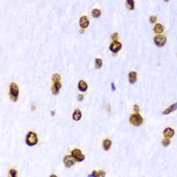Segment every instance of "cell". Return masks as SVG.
<instances>
[{
    "mask_svg": "<svg viewBox=\"0 0 177 177\" xmlns=\"http://www.w3.org/2000/svg\"><path fill=\"white\" fill-rule=\"evenodd\" d=\"M71 156L74 158L76 162H83L85 160V155L79 149H73L71 151Z\"/></svg>",
    "mask_w": 177,
    "mask_h": 177,
    "instance_id": "277c9868",
    "label": "cell"
},
{
    "mask_svg": "<svg viewBox=\"0 0 177 177\" xmlns=\"http://www.w3.org/2000/svg\"><path fill=\"white\" fill-rule=\"evenodd\" d=\"M130 122L135 126H140L144 124V118L140 113H133L130 116Z\"/></svg>",
    "mask_w": 177,
    "mask_h": 177,
    "instance_id": "3957f363",
    "label": "cell"
},
{
    "mask_svg": "<svg viewBox=\"0 0 177 177\" xmlns=\"http://www.w3.org/2000/svg\"><path fill=\"white\" fill-rule=\"evenodd\" d=\"M49 177H58V176H57V175H56V174H51Z\"/></svg>",
    "mask_w": 177,
    "mask_h": 177,
    "instance_id": "f1b7e54d",
    "label": "cell"
},
{
    "mask_svg": "<svg viewBox=\"0 0 177 177\" xmlns=\"http://www.w3.org/2000/svg\"><path fill=\"white\" fill-rule=\"evenodd\" d=\"M167 42V39L165 35H157L154 37V43H155V45L157 47H159V48H162V47L165 46V44H166Z\"/></svg>",
    "mask_w": 177,
    "mask_h": 177,
    "instance_id": "8992f818",
    "label": "cell"
},
{
    "mask_svg": "<svg viewBox=\"0 0 177 177\" xmlns=\"http://www.w3.org/2000/svg\"><path fill=\"white\" fill-rule=\"evenodd\" d=\"M174 134H175L174 130H173L172 128H170V126H167V128H165L164 132H163L164 138H166V139H170V140H171V138L174 136Z\"/></svg>",
    "mask_w": 177,
    "mask_h": 177,
    "instance_id": "30bf717a",
    "label": "cell"
},
{
    "mask_svg": "<svg viewBox=\"0 0 177 177\" xmlns=\"http://www.w3.org/2000/svg\"><path fill=\"white\" fill-rule=\"evenodd\" d=\"M62 88V83L60 82H53V85H52V93L57 95L60 93V90Z\"/></svg>",
    "mask_w": 177,
    "mask_h": 177,
    "instance_id": "9c48e42d",
    "label": "cell"
},
{
    "mask_svg": "<svg viewBox=\"0 0 177 177\" xmlns=\"http://www.w3.org/2000/svg\"><path fill=\"white\" fill-rule=\"evenodd\" d=\"M102 60L101 59H95V61H94V66H95L96 69H100L102 67Z\"/></svg>",
    "mask_w": 177,
    "mask_h": 177,
    "instance_id": "44dd1931",
    "label": "cell"
},
{
    "mask_svg": "<svg viewBox=\"0 0 177 177\" xmlns=\"http://www.w3.org/2000/svg\"><path fill=\"white\" fill-rule=\"evenodd\" d=\"M164 31V27L161 23H156L155 27H154V33H157V35H162V33Z\"/></svg>",
    "mask_w": 177,
    "mask_h": 177,
    "instance_id": "2e32d148",
    "label": "cell"
},
{
    "mask_svg": "<svg viewBox=\"0 0 177 177\" xmlns=\"http://www.w3.org/2000/svg\"><path fill=\"white\" fill-rule=\"evenodd\" d=\"M25 143H27V145H29V146H35V145L39 143V137L38 135H37V133H35V132L31 131L29 132V133L27 134V137H25Z\"/></svg>",
    "mask_w": 177,
    "mask_h": 177,
    "instance_id": "7a4b0ae2",
    "label": "cell"
},
{
    "mask_svg": "<svg viewBox=\"0 0 177 177\" xmlns=\"http://www.w3.org/2000/svg\"><path fill=\"white\" fill-rule=\"evenodd\" d=\"M63 163H64V165H65L66 168H70V167L74 166L77 162L74 160V158L72 157L71 155H67V156H65L64 159H63Z\"/></svg>",
    "mask_w": 177,
    "mask_h": 177,
    "instance_id": "52a82bcc",
    "label": "cell"
},
{
    "mask_svg": "<svg viewBox=\"0 0 177 177\" xmlns=\"http://www.w3.org/2000/svg\"><path fill=\"white\" fill-rule=\"evenodd\" d=\"M106 172L104 170H93L88 177H105Z\"/></svg>",
    "mask_w": 177,
    "mask_h": 177,
    "instance_id": "4fadbf2b",
    "label": "cell"
},
{
    "mask_svg": "<svg viewBox=\"0 0 177 177\" xmlns=\"http://www.w3.org/2000/svg\"><path fill=\"white\" fill-rule=\"evenodd\" d=\"M18 95H19V88L16 83L12 82L9 85V97L12 101H16L18 99Z\"/></svg>",
    "mask_w": 177,
    "mask_h": 177,
    "instance_id": "6da1fadb",
    "label": "cell"
},
{
    "mask_svg": "<svg viewBox=\"0 0 177 177\" xmlns=\"http://www.w3.org/2000/svg\"><path fill=\"white\" fill-rule=\"evenodd\" d=\"M134 112L135 113H139L140 112V107H139L138 104H135V105H134Z\"/></svg>",
    "mask_w": 177,
    "mask_h": 177,
    "instance_id": "484cf974",
    "label": "cell"
},
{
    "mask_svg": "<svg viewBox=\"0 0 177 177\" xmlns=\"http://www.w3.org/2000/svg\"><path fill=\"white\" fill-rule=\"evenodd\" d=\"M126 7L128 10H134V9H135V1H134V0H126Z\"/></svg>",
    "mask_w": 177,
    "mask_h": 177,
    "instance_id": "ac0fdd59",
    "label": "cell"
},
{
    "mask_svg": "<svg viewBox=\"0 0 177 177\" xmlns=\"http://www.w3.org/2000/svg\"><path fill=\"white\" fill-rule=\"evenodd\" d=\"M72 118H73L75 122H79L82 118V111L79 108H76L75 110L72 113Z\"/></svg>",
    "mask_w": 177,
    "mask_h": 177,
    "instance_id": "5bb4252c",
    "label": "cell"
},
{
    "mask_svg": "<svg viewBox=\"0 0 177 177\" xmlns=\"http://www.w3.org/2000/svg\"><path fill=\"white\" fill-rule=\"evenodd\" d=\"M83 99H84V95H83V94H79V95H78V100H79V101H82Z\"/></svg>",
    "mask_w": 177,
    "mask_h": 177,
    "instance_id": "4316f807",
    "label": "cell"
},
{
    "mask_svg": "<svg viewBox=\"0 0 177 177\" xmlns=\"http://www.w3.org/2000/svg\"><path fill=\"white\" fill-rule=\"evenodd\" d=\"M122 45L120 42H111V44L109 45V51L113 54V56H116V54L122 50Z\"/></svg>",
    "mask_w": 177,
    "mask_h": 177,
    "instance_id": "5b68a950",
    "label": "cell"
},
{
    "mask_svg": "<svg viewBox=\"0 0 177 177\" xmlns=\"http://www.w3.org/2000/svg\"><path fill=\"white\" fill-rule=\"evenodd\" d=\"M8 177H18L17 170L15 168H10L8 171Z\"/></svg>",
    "mask_w": 177,
    "mask_h": 177,
    "instance_id": "ffe728a7",
    "label": "cell"
},
{
    "mask_svg": "<svg viewBox=\"0 0 177 177\" xmlns=\"http://www.w3.org/2000/svg\"><path fill=\"white\" fill-rule=\"evenodd\" d=\"M110 39H111V41H112V42H117V40H118V33H113L112 35H111Z\"/></svg>",
    "mask_w": 177,
    "mask_h": 177,
    "instance_id": "cb8c5ba5",
    "label": "cell"
},
{
    "mask_svg": "<svg viewBox=\"0 0 177 177\" xmlns=\"http://www.w3.org/2000/svg\"><path fill=\"white\" fill-rule=\"evenodd\" d=\"M111 87H112V88H111V89H112V90H114V89H115V85L113 84V83H112V84H111Z\"/></svg>",
    "mask_w": 177,
    "mask_h": 177,
    "instance_id": "83f0119b",
    "label": "cell"
},
{
    "mask_svg": "<svg viewBox=\"0 0 177 177\" xmlns=\"http://www.w3.org/2000/svg\"><path fill=\"white\" fill-rule=\"evenodd\" d=\"M87 89H88V84L84 80H80L78 82V90L80 92H85V91H87Z\"/></svg>",
    "mask_w": 177,
    "mask_h": 177,
    "instance_id": "7c38bea8",
    "label": "cell"
},
{
    "mask_svg": "<svg viewBox=\"0 0 177 177\" xmlns=\"http://www.w3.org/2000/svg\"><path fill=\"white\" fill-rule=\"evenodd\" d=\"M157 21V16L156 15H151L150 16V22L151 23H155Z\"/></svg>",
    "mask_w": 177,
    "mask_h": 177,
    "instance_id": "d4e9b609",
    "label": "cell"
},
{
    "mask_svg": "<svg viewBox=\"0 0 177 177\" xmlns=\"http://www.w3.org/2000/svg\"><path fill=\"white\" fill-rule=\"evenodd\" d=\"M89 23H90V21H89L88 17H87L86 15H83V16H81V17H80L79 25H80V29H87V27H89Z\"/></svg>",
    "mask_w": 177,
    "mask_h": 177,
    "instance_id": "ba28073f",
    "label": "cell"
},
{
    "mask_svg": "<svg viewBox=\"0 0 177 177\" xmlns=\"http://www.w3.org/2000/svg\"><path fill=\"white\" fill-rule=\"evenodd\" d=\"M175 109H176V103H173L172 105L171 106H169V107H167L166 109H165V110L163 111V114H169V113H171V112H173V111L175 110Z\"/></svg>",
    "mask_w": 177,
    "mask_h": 177,
    "instance_id": "e0dca14e",
    "label": "cell"
},
{
    "mask_svg": "<svg viewBox=\"0 0 177 177\" xmlns=\"http://www.w3.org/2000/svg\"><path fill=\"white\" fill-rule=\"evenodd\" d=\"M111 141L109 139H105L102 141V149H103L104 151H108L109 149L111 148Z\"/></svg>",
    "mask_w": 177,
    "mask_h": 177,
    "instance_id": "9a60e30c",
    "label": "cell"
},
{
    "mask_svg": "<svg viewBox=\"0 0 177 177\" xmlns=\"http://www.w3.org/2000/svg\"><path fill=\"white\" fill-rule=\"evenodd\" d=\"M170 143H171L170 139H166V138H164V139L162 140V145H163L164 147H168L169 145H170Z\"/></svg>",
    "mask_w": 177,
    "mask_h": 177,
    "instance_id": "603a6c76",
    "label": "cell"
},
{
    "mask_svg": "<svg viewBox=\"0 0 177 177\" xmlns=\"http://www.w3.org/2000/svg\"><path fill=\"white\" fill-rule=\"evenodd\" d=\"M91 15H92L94 18H98V17H100V15H101V11H100V9L94 8L92 10V12H91Z\"/></svg>",
    "mask_w": 177,
    "mask_h": 177,
    "instance_id": "d6986e66",
    "label": "cell"
},
{
    "mask_svg": "<svg viewBox=\"0 0 177 177\" xmlns=\"http://www.w3.org/2000/svg\"><path fill=\"white\" fill-rule=\"evenodd\" d=\"M128 82H130L131 84H135L136 82H137V79H138L137 72H136V71H131V72L128 73Z\"/></svg>",
    "mask_w": 177,
    "mask_h": 177,
    "instance_id": "8fae6325",
    "label": "cell"
},
{
    "mask_svg": "<svg viewBox=\"0 0 177 177\" xmlns=\"http://www.w3.org/2000/svg\"><path fill=\"white\" fill-rule=\"evenodd\" d=\"M52 80H53V82H60V81H61V76H60V74L55 73V74L53 75V77H52Z\"/></svg>",
    "mask_w": 177,
    "mask_h": 177,
    "instance_id": "7402d4cb",
    "label": "cell"
}]
</instances>
